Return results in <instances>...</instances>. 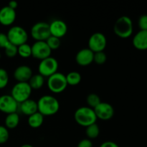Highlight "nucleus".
I'll return each instance as SVG.
<instances>
[{"mask_svg":"<svg viewBox=\"0 0 147 147\" xmlns=\"http://www.w3.org/2000/svg\"><path fill=\"white\" fill-rule=\"evenodd\" d=\"M107 60V56L104 52H98L94 53L93 56V62L97 65H103Z\"/></svg>","mask_w":147,"mask_h":147,"instance_id":"obj_28","label":"nucleus"},{"mask_svg":"<svg viewBox=\"0 0 147 147\" xmlns=\"http://www.w3.org/2000/svg\"><path fill=\"white\" fill-rule=\"evenodd\" d=\"M88 47L94 53L103 52L107 45V39L101 32L93 33L88 40Z\"/></svg>","mask_w":147,"mask_h":147,"instance_id":"obj_9","label":"nucleus"},{"mask_svg":"<svg viewBox=\"0 0 147 147\" xmlns=\"http://www.w3.org/2000/svg\"><path fill=\"white\" fill-rule=\"evenodd\" d=\"M45 42L47 43V46L50 47V49L51 50H57L60 47V45H61L60 39L55 37H53V36H50Z\"/></svg>","mask_w":147,"mask_h":147,"instance_id":"obj_26","label":"nucleus"},{"mask_svg":"<svg viewBox=\"0 0 147 147\" xmlns=\"http://www.w3.org/2000/svg\"><path fill=\"white\" fill-rule=\"evenodd\" d=\"M7 35L9 42L17 47L27 43L28 40V34L27 31L20 26L11 27L9 30Z\"/></svg>","mask_w":147,"mask_h":147,"instance_id":"obj_6","label":"nucleus"},{"mask_svg":"<svg viewBox=\"0 0 147 147\" xmlns=\"http://www.w3.org/2000/svg\"><path fill=\"white\" fill-rule=\"evenodd\" d=\"M66 81L67 85L69 86H77L80 83L82 80L81 75L80 73L76 71L70 72L67 75L65 76Z\"/></svg>","mask_w":147,"mask_h":147,"instance_id":"obj_22","label":"nucleus"},{"mask_svg":"<svg viewBox=\"0 0 147 147\" xmlns=\"http://www.w3.org/2000/svg\"><path fill=\"white\" fill-rule=\"evenodd\" d=\"M29 85L30 86L32 89L34 90H38L40 89L45 84V78L41 75L34 74L32 75L31 78L28 81Z\"/></svg>","mask_w":147,"mask_h":147,"instance_id":"obj_21","label":"nucleus"},{"mask_svg":"<svg viewBox=\"0 0 147 147\" xmlns=\"http://www.w3.org/2000/svg\"><path fill=\"white\" fill-rule=\"evenodd\" d=\"M8 7H10L11 9H12L15 10V9H17V7H18V4H17V1H9V2Z\"/></svg>","mask_w":147,"mask_h":147,"instance_id":"obj_35","label":"nucleus"},{"mask_svg":"<svg viewBox=\"0 0 147 147\" xmlns=\"http://www.w3.org/2000/svg\"><path fill=\"white\" fill-rule=\"evenodd\" d=\"M9 138V131L5 126H0V144L6 143Z\"/></svg>","mask_w":147,"mask_h":147,"instance_id":"obj_30","label":"nucleus"},{"mask_svg":"<svg viewBox=\"0 0 147 147\" xmlns=\"http://www.w3.org/2000/svg\"><path fill=\"white\" fill-rule=\"evenodd\" d=\"M32 75L31 67L27 65H20L15 69L13 76L17 82L28 83Z\"/></svg>","mask_w":147,"mask_h":147,"instance_id":"obj_16","label":"nucleus"},{"mask_svg":"<svg viewBox=\"0 0 147 147\" xmlns=\"http://www.w3.org/2000/svg\"><path fill=\"white\" fill-rule=\"evenodd\" d=\"M134 47L139 50H147V31L139 30L132 40Z\"/></svg>","mask_w":147,"mask_h":147,"instance_id":"obj_17","label":"nucleus"},{"mask_svg":"<svg viewBox=\"0 0 147 147\" xmlns=\"http://www.w3.org/2000/svg\"><path fill=\"white\" fill-rule=\"evenodd\" d=\"M32 90V89L31 88L28 83L17 82L11 88V96L20 104L30 99Z\"/></svg>","mask_w":147,"mask_h":147,"instance_id":"obj_5","label":"nucleus"},{"mask_svg":"<svg viewBox=\"0 0 147 147\" xmlns=\"http://www.w3.org/2000/svg\"><path fill=\"white\" fill-rule=\"evenodd\" d=\"M74 119L78 124L84 127L96 123L98 119L94 110L88 106L78 108L75 112Z\"/></svg>","mask_w":147,"mask_h":147,"instance_id":"obj_3","label":"nucleus"},{"mask_svg":"<svg viewBox=\"0 0 147 147\" xmlns=\"http://www.w3.org/2000/svg\"><path fill=\"white\" fill-rule=\"evenodd\" d=\"M86 101H87L88 107L91 108V109H94L98 105L100 104L101 103L100 97L98 96L96 93H90L87 96L86 98Z\"/></svg>","mask_w":147,"mask_h":147,"instance_id":"obj_25","label":"nucleus"},{"mask_svg":"<svg viewBox=\"0 0 147 147\" xmlns=\"http://www.w3.org/2000/svg\"><path fill=\"white\" fill-rule=\"evenodd\" d=\"M9 43L10 42L9 41L7 34H4V33L0 32V47L4 49Z\"/></svg>","mask_w":147,"mask_h":147,"instance_id":"obj_32","label":"nucleus"},{"mask_svg":"<svg viewBox=\"0 0 147 147\" xmlns=\"http://www.w3.org/2000/svg\"><path fill=\"white\" fill-rule=\"evenodd\" d=\"M16 11L8 6L2 7L0 9V24L4 26L11 25L16 20Z\"/></svg>","mask_w":147,"mask_h":147,"instance_id":"obj_15","label":"nucleus"},{"mask_svg":"<svg viewBox=\"0 0 147 147\" xmlns=\"http://www.w3.org/2000/svg\"><path fill=\"white\" fill-rule=\"evenodd\" d=\"M20 111L24 115L27 116H30L31 115L34 114L36 112L38 111L37 109V103L35 100H33L32 99H28L25 101L19 104Z\"/></svg>","mask_w":147,"mask_h":147,"instance_id":"obj_18","label":"nucleus"},{"mask_svg":"<svg viewBox=\"0 0 147 147\" xmlns=\"http://www.w3.org/2000/svg\"><path fill=\"white\" fill-rule=\"evenodd\" d=\"M93 110H94L97 119H100V120H110L114 116V108L112 105L106 102H101Z\"/></svg>","mask_w":147,"mask_h":147,"instance_id":"obj_12","label":"nucleus"},{"mask_svg":"<svg viewBox=\"0 0 147 147\" xmlns=\"http://www.w3.org/2000/svg\"><path fill=\"white\" fill-rule=\"evenodd\" d=\"M94 53L89 48H83L79 50L76 56V61L80 66H88L93 62Z\"/></svg>","mask_w":147,"mask_h":147,"instance_id":"obj_14","label":"nucleus"},{"mask_svg":"<svg viewBox=\"0 0 147 147\" xmlns=\"http://www.w3.org/2000/svg\"><path fill=\"white\" fill-rule=\"evenodd\" d=\"M47 86L49 90L53 93L56 94L63 93L68 86L66 81L65 75L57 72L50 77L47 78Z\"/></svg>","mask_w":147,"mask_h":147,"instance_id":"obj_4","label":"nucleus"},{"mask_svg":"<svg viewBox=\"0 0 147 147\" xmlns=\"http://www.w3.org/2000/svg\"><path fill=\"white\" fill-rule=\"evenodd\" d=\"M37 103L38 112L44 117L56 114L60 109V103L57 99L50 95L42 96Z\"/></svg>","mask_w":147,"mask_h":147,"instance_id":"obj_1","label":"nucleus"},{"mask_svg":"<svg viewBox=\"0 0 147 147\" xmlns=\"http://www.w3.org/2000/svg\"><path fill=\"white\" fill-rule=\"evenodd\" d=\"M113 31L116 36L122 39L129 38L133 34L134 26L131 19L128 16H121L115 22Z\"/></svg>","mask_w":147,"mask_h":147,"instance_id":"obj_2","label":"nucleus"},{"mask_svg":"<svg viewBox=\"0 0 147 147\" xmlns=\"http://www.w3.org/2000/svg\"><path fill=\"white\" fill-rule=\"evenodd\" d=\"M100 147H119V146L115 142H111V141H108V142L102 143Z\"/></svg>","mask_w":147,"mask_h":147,"instance_id":"obj_34","label":"nucleus"},{"mask_svg":"<svg viewBox=\"0 0 147 147\" xmlns=\"http://www.w3.org/2000/svg\"><path fill=\"white\" fill-rule=\"evenodd\" d=\"M31 47L32 56L40 61L51 55L52 50L47 46L45 41H35Z\"/></svg>","mask_w":147,"mask_h":147,"instance_id":"obj_10","label":"nucleus"},{"mask_svg":"<svg viewBox=\"0 0 147 147\" xmlns=\"http://www.w3.org/2000/svg\"><path fill=\"white\" fill-rule=\"evenodd\" d=\"M9 83V75L7 70L4 68H0V89H3L7 86Z\"/></svg>","mask_w":147,"mask_h":147,"instance_id":"obj_27","label":"nucleus"},{"mask_svg":"<svg viewBox=\"0 0 147 147\" xmlns=\"http://www.w3.org/2000/svg\"><path fill=\"white\" fill-rule=\"evenodd\" d=\"M20 147H34V146H32V145H30V144H25L22 145Z\"/></svg>","mask_w":147,"mask_h":147,"instance_id":"obj_36","label":"nucleus"},{"mask_svg":"<svg viewBox=\"0 0 147 147\" xmlns=\"http://www.w3.org/2000/svg\"><path fill=\"white\" fill-rule=\"evenodd\" d=\"M58 67L59 64L57 60L50 56L40 61L38 65L39 74L44 78H49L57 73Z\"/></svg>","mask_w":147,"mask_h":147,"instance_id":"obj_7","label":"nucleus"},{"mask_svg":"<svg viewBox=\"0 0 147 147\" xmlns=\"http://www.w3.org/2000/svg\"><path fill=\"white\" fill-rule=\"evenodd\" d=\"M0 58H1V54H0Z\"/></svg>","mask_w":147,"mask_h":147,"instance_id":"obj_37","label":"nucleus"},{"mask_svg":"<svg viewBox=\"0 0 147 147\" xmlns=\"http://www.w3.org/2000/svg\"><path fill=\"white\" fill-rule=\"evenodd\" d=\"M138 25L140 28V30L147 31V14H143L139 17Z\"/></svg>","mask_w":147,"mask_h":147,"instance_id":"obj_31","label":"nucleus"},{"mask_svg":"<svg viewBox=\"0 0 147 147\" xmlns=\"http://www.w3.org/2000/svg\"><path fill=\"white\" fill-rule=\"evenodd\" d=\"M18 109L19 103L11 95H3L0 96V111L10 114L17 113Z\"/></svg>","mask_w":147,"mask_h":147,"instance_id":"obj_11","label":"nucleus"},{"mask_svg":"<svg viewBox=\"0 0 147 147\" xmlns=\"http://www.w3.org/2000/svg\"><path fill=\"white\" fill-rule=\"evenodd\" d=\"M77 147H93V144L90 139H84L79 142Z\"/></svg>","mask_w":147,"mask_h":147,"instance_id":"obj_33","label":"nucleus"},{"mask_svg":"<svg viewBox=\"0 0 147 147\" xmlns=\"http://www.w3.org/2000/svg\"><path fill=\"white\" fill-rule=\"evenodd\" d=\"M99 134H100V129H99L98 125L96 123L86 127V134L90 140L96 139L99 136Z\"/></svg>","mask_w":147,"mask_h":147,"instance_id":"obj_23","label":"nucleus"},{"mask_svg":"<svg viewBox=\"0 0 147 147\" xmlns=\"http://www.w3.org/2000/svg\"><path fill=\"white\" fill-rule=\"evenodd\" d=\"M20 123V116L17 113L7 114L5 119V127L7 129H14L17 127Z\"/></svg>","mask_w":147,"mask_h":147,"instance_id":"obj_20","label":"nucleus"},{"mask_svg":"<svg viewBox=\"0 0 147 147\" xmlns=\"http://www.w3.org/2000/svg\"><path fill=\"white\" fill-rule=\"evenodd\" d=\"M5 50V54L9 58H12L14 57L17 55V46L14 45L9 44L4 48Z\"/></svg>","mask_w":147,"mask_h":147,"instance_id":"obj_29","label":"nucleus"},{"mask_svg":"<svg viewBox=\"0 0 147 147\" xmlns=\"http://www.w3.org/2000/svg\"><path fill=\"white\" fill-rule=\"evenodd\" d=\"M27 122H28L29 126L31 128H32V129H38L43 124L44 116L37 111L34 114L28 116Z\"/></svg>","mask_w":147,"mask_h":147,"instance_id":"obj_19","label":"nucleus"},{"mask_svg":"<svg viewBox=\"0 0 147 147\" xmlns=\"http://www.w3.org/2000/svg\"><path fill=\"white\" fill-rule=\"evenodd\" d=\"M49 24L51 36L60 39L67 34V25L63 20H55Z\"/></svg>","mask_w":147,"mask_h":147,"instance_id":"obj_13","label":"nucleus"},{"mask_svg":"<svg viewBox=\"0 0 147 147\" xmlns=\"http://www.w3.org/2000/svg\"><path fill=\"white\" fill-rule=\"evenodd\" d=\"M30 34L36 41H46L51 36L50 24L45 22H39L35 23L32 27Z\"/></svg>","mask_w":147,"mask_h":147,"instance_id":"obj_8","label":"nucleus"},{"mask_svg":"<svg viewBox=\"0 0 147 147\" xmlns=\"http://www.w3.org/2000/svg\"><path fill=\"white\" fill-rule=\"evenodd\" d=\"M17 55L22 58H28L32 56V47L27 43L17 47Z\"/></svg>","mask_w":147,"mask_h":147,"instance_id":"obj_24","label":"nucleus"}]
</instances>
